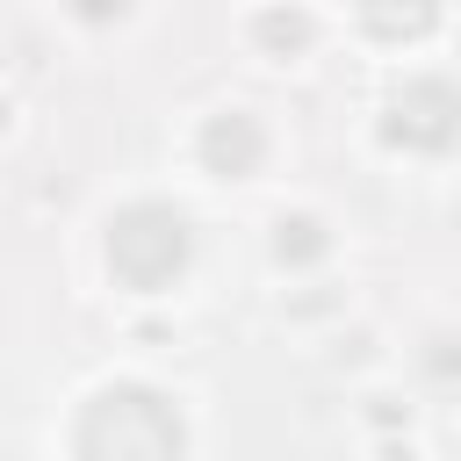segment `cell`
I'll return each instance as SVG.
<instances>
[{
  "label": "cell",
  "instance_id": "6da1fadb",
  "mask_svg": "<svg viewBox=\"0 0 461 461\" xmlns=\"http://www.w3.org/2000/svg\"><path fill=\"white\" fill-rule=\"evenodd\" d=\"M79 461H180V418L151 389H101L79 418Z\"/></svg>",
  "mask_w": 461,
  "mask_h": 461
},
{
  "label": "cell",
  "instance_id": "7a4b0ae2",
  "mask_svg": "<svg viewBox=\"0 0 461 461\" xmlns=\"http://www.w3.org/2000/svg\"><path fill=\"white\" fill-rule=\"evenodd\" d=\"M180 259H187V223H180V209H166V202H137V209H122V216L108 223V267H115L130 288H158V281H173Z\"/></svg>",
  "mask_w": 461,
  "mask_h": 461
},
{
  "label": "cell",
  "instance_id": "3957f363",
  "mask_svg": "<svg viewBox=\"0 0 461 461\" xmlns=\"http://www.w3.org/2000/svg\"><path fill=\"white\" fill-rule=\"evenodd\" d=\"M447 115H454V94H447L439 79H418V86H403L389 130L411 137V144H447Z\"/></svg>",
  "mask_w": 461,
  "mask_h": 461
},
{
  "label": "cell",
  "instance_id": "277c9868",
  "mask_svg": "<svg viewBox=\"0 0 461 461\" xmlns=\"http://www.w3.org/2000/svg\"><path fill=\"white\" fill-rule=\"evenodd\" d=\"M202 151H209L216 173H252V158H259V130H252V115H216L209 137H202Z\"/></svg>",
  "mask_w": 461,
  "mask_h": 461
},
{
  "label": "cell",
  "instance_id": "5b68a950",
  "mask_svg": "<svg viewBox=\"0 0 461 461\" xmlns=\"http://www.w3.org/2000/svg\"><path fill=\"white\" fill-rule=\"evenodd\" d=\"M432 14H439V0H367V22L382 36H425Z\"/></svg>",
  "mask_w": 461,
  "mask_h": 461
}]
</instances>
